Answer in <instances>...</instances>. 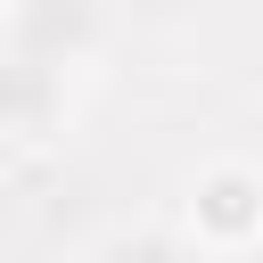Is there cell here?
<instances>
[{
    "label": "cell",
    "instance_id": "cell-1",
    "mask_svg": "<svg viewBox=\"0 0 263 263\" xmlns=\"http://www.w3.org/2000/svg\"><path fill=\"white\" fill-rule=\"evenodd\" d=\"M181 238L197 255H238L263 238V164L247 156H205L189 181H181Z\"/></svg>",
    "mask_w": 263,
    "mask_h": 263
},
{
    "label": "cell",
    "instance_id": "cell-2",
    "mask_svg": "<svg viewBox=\"0 0 263 263\" xmlns=\"http://www.w3.org/2000/svg\"><path fill=\"white\" fill-rule=\"evenodd\" d=\"M115 41V0H0V49L49 66V74H82L99 49Z\"/></svg>",
    "mask_w": 263,
    "mask_h": 263
},
{
    "label": "cell",
    "instance_id": "cell-3",
    "mask_svg": "<svg viewBox=\"0 0 263 263\" xmlns=\"http://www.w3.org/2000/svg\"><path fill=\"white\" fill-rule=\"evenodd\" d=\"M66 107H74V82H66V74L0 49V140H8V148L58 140V132H66Z\"/></svg>",
    "mask_w": 263,
    "mask_h": 263
},
{
    "label": "cell",
    "instance_id": "cell-4",
    "mask_svg": "<svg viewBox=\"0 0 263 263\" xmlns=\"http://www.w3.org/2000/svg\"><path fill=\"white\" fill-rule=\"evenodd\" d=\"M82 263H197V247L173 222H115L82 247Z\"/></svg>",
    "mask_w": 263,
    "mask_h": 263
},
{
    "label": "cell",
    "instance_id": "cell-5",
    "mask_svg": "<svg viewBox=\"0 0 263 263\" xmlns=\"http://www.w3.org/2000/svg\"><path fill=\"white\" fill-rule=\"evenodd\" d=\"M222 263H263V238H255V247H238V255H222Z\"/></svg>",
    "mask_w": 263,
    "mask_h": 263
}]
</instances>
